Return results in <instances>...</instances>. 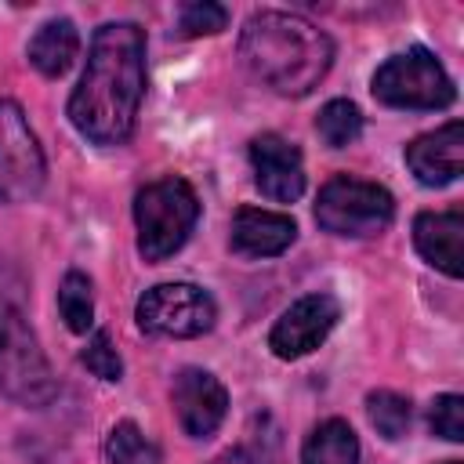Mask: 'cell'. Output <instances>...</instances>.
I'll list each match as a JSON object with an SVG mask.
<instances>
[{
  "mask_svg": "<svg viewBox=\"0 0 464 464\" xmlns=\"http://www.w3.org/2000/svg\"><path fill=\"white\" fill-rule=\"evenodd\" d=\"M442 464H460V460H442Z\"/></svg>",
  "mask_w": 464,
  "mask_h": 464,
  "instance_id": "25",
  "label": "cell"
},
{
  "mask_svg": "<svg viewBox=\"0 0 464 464\" xmlns=\"http://www.w3.org/2000/svg\"><path fill=\"white\" fill-rule=\"evenodd\" d=\"M80 51V33L69 18H54V22H44L36 29V36L29 40V62L44 72V76H62L72 58Z\"/></svg>",
  "mask_w": 464,
  "mask_h": 464,
  "instance_id": "15",
  "label": "cell"
},
{
  "mask_svg": "<svg viewBox=\"0 0 464 464\" xmlns=\"http://www.w3.org/2000/svg\"><path fill=\"white\" fill-rule=\"evenodd\" d=\"M294 239H297V225L286 214L239 207L232 218V250H239L243 257H276Z\"/></svg>",
  "mask_w": 464,
  "mask_h": 464,
  "instance_id": "14",
  "label": "cell"
},
{
  "mask_svg": "<svg viewBox=\"0 0 464 464\" xmlns=\"http://www.w3.org/2000/svg\"><path fill=\"white\" fill-rule=\"evenodd\" d=\"M417 254L446 272L450 279L464 276V214L460 210H424L413 218Z\"/></svg>",
  "mask_w": 464,
  "mask_h": 464,
  "instance_id": "13",
  "label": "cell"
},
{
  "mask_svg": "<svg viewBox=\"0 0 464 464\" xmlns=\"http://www.w3.org/2000/svg\"><path fill=\"white\" fill-rule=\"evenodd\" d=\"M80 362H83L94 377H102V381H120V373H123V362H120V355H116V348H112V341H109L105 330H98V334L87 341V348L80 352Z\"/></svg>",
  "mask_w": 464,
  "mask_h": 464,
  "instance_id": "22",
  "label": "cell"
},
{
  "mask_svg": "<svg viewBox=\"0 0 464 464\" xmlns=\"http://www.w3.org/2000/svg\"><path fill=\"white\" fill-rule=\"evenodd\" d=\"M199 199L185 178H160L149 181L134 196V225H138V250L145 261H163L185 246L188 232L196 228Z\"/></svg>",
  "mask_w": 464,
  "mask_h": 464,
  "instance_id": "3",
  "label": "cell"
},
{
  "mask_svg": "<svg viewBox=\"0 0 464 464\" xmlns=\"http://www.w3.org/2000/svg\"><path fill=\"white\" fill-rule=\"evenodd\" d=\"M315 130H319V138H323L330 149H344V145H352V141L362 134V112L355 109V102L334 98V102H326V105L319 109Z\"/></svg>",
  "mask_w": 464,
  "mask_h": 464,
  "instance_id": "17",
  "label": "cell"
},
{
  "mask_svg": "<svg viewBox=\"0 0 464 464\" xmlns=\"http://www.w3.org/2000/svg\"><path fill=\"white\" fill-rule=\"evenodd\" d=\"M109 464H163L160 450L138 431V424L120 420L109 435Z\"/></svg>",
  "mask_w": 464,
  "mask_h": 464,
  "instance_id": "19",
  "label": "cell"
},
{
  "mask_svg": "<svg viewBox=\"0 0 464 464\" xmlns=\"http://www.w3.org/2000/svg\"><path fill=\"white\" fill-rule=\"evenodd\" d=\"M210 464H257V460H254V457H250L243 446H236V450H225L221 457H214Z\"/></svg>",
  "mask_w": 464,
  "mask_h": 464,
  "instance_id": "24",
  "label": "cell"
},
{
  "mask_svg": "<svg viewBox=\"0 0 464 464\" xmlns=\"http://www.w3.org/2000/svg\"><path fill=\"white\" fill-rule=\"evenodd\" d=\"M225 25H228V11H225L221 4H210V0H203V4H185L181 14H178L181 36H214V33H221Z\"/></svg>",
  "mask_w": 464,
  "mask_h": 464,
  "instance_id": "21",
  "label": "cell"
},
{
  "mask_svg": "<svg viewBox=\"0 0 464 464\" xmlns=\"http://www.w3.org/2000/svg\"><path fill=\"white\" fill-rule=\"evenodd\" d=\"M395 199L384 185L337 174L319 188L315 221L334 236H377L392 225Z\"/></svg>",
  "mask_w": 464,
  "mask_h": 464,
  "instance_id": "5",
  "label": "cell"
},
{
  "mask_svg": "<svg viewBox=\"0 0 464 464\" xmlns=\"http://www.w3.org/2000/svg\"><path fill=\"white\" fill-rule=\"evenodd\" d=\"M170 399H174V413H178L185 435H192V439L214 435L218 424L228 413V392H225V384L214 373L196 370V366H185L174 377Z\"/></svg>",
  "mask_w": 464,
  "mask_h": 464,
  "instance_id": "10",
  "label": "cell"
},
{
  "mask_svg": "<svg viewBox=\"0 0 464 464\" xmlns=\"http://www.w3.org/2000/svg\"><path fill=\"white\" fill-rule=\"evenodd\" d=\"M373 98L392 109H446L457 87L431 51L410 47L373 72Z\"/></svg>",
  "mask_w": 464,
  "mask_h": 464,
  "instance_id": "6",
  "label": "cell"
},
{
  "mask_svg": "<svg viewBox=\"0 0 464 464\" xmlns=\"http://www.w3.org/2000/svg\"><path fill=\"white\" fill-rule=\"evenodd\" d=\"M366 413L384 439H399L410 428V399H402L399 392H373L366 399Z\"/></svg>",
  "mask_w": 464,
  "mask_h": 464,
  "instance_id": "20",
  "label": "cell"
},
{
  "mask_svg": "<svg viewBox=\"0 0 464 464\" xmlns=\"http://www.w3.org/2000/svg\"><path fill=\"white\" fill-rule=\"evenodd\" d=\"M134 319L145 334L160 337H199L214 326V297L192 283H160L138 297Z\"/></svg>",
  "mask_w": 464,
  "mask_h": 464,
  "instance_id": "8",
  "label": "cell"
},
{
  "mask_svg": "<svg viewBox=\"0 0 464 464\" xmlns=\"http://www.w3.org/2000/svg\"><path fill=\"white\" fill-rule=\"evenodd\" d=\"M58 312L72 334H87L94 323V297H91V279L83 272H65L58 286Z\"/></svg>",
  "mask_w": 464,
  "mask_h": 464,
  "instance_id": "18",
  "label": "cell"
},
{
  "mask_svg": "<svg viewBox=\"0 0 464 464\" xmlns=\"http://www.w3.org/2000/svg\"><path fill=\"white\" fill-rule=\"evenodd\" d=\"M428 420H431V431L435 435H442L450 442H460L464 439V399L460 395H439L431 402Z\"/></svg>",
  "mask_w": 464,
  "mask_h": 464,
  "instance_id": "23",
  "label": "cell"
},
{
  "mask_svg": "<svg viewBox=\"0 0 464 464\" xmlns=\"http://www.w3.org/2000/svg\"><path fill=\"white\" fill-rule=\"evenodd\" d=\"M47 163L18 102L0 98V199L25 203L44 188Z\"/></svg>",
  "mask_w": 464,
  "mask_h": 464,
  "instance_id": "7",
  "label": "cell"
},
{
  "mask_svg": "<svg viewBox=\"0 0 464 464\" xmlns=\"http://www.w3.org/2000/svg\"><path fill=\"white\" fill-rule=\"evenodd\" d=\"M250 167H254V185L261 188V196L276 203H294L304 192L301 152L279 134H257L250 141Z\"/></svg>",
  "mask_w": 464,
  "mask_h": 464,
  "instance_id": "11",
  "label": "cell"
},
{
  "mask_svg": "<svg viewBox=\"0 0 464 464\" xmlns=\"http://www.w3.org/2000/svg\"><path fill=\"white\" fill-rule=\"evenodd\" d=\"M301 464H359V439L344 420H323L312 428L301 450Z\"/></svg>",
  "mask_w": 464,
  "mask_h": 464,
  "instance_id": "16",
  "label": "cell"
},
{
  "mask_svg": "<svg viewBox=\"0 0 464 464\" xmlns=\"http://www.w3.org/2000/svg\"><path fill=\"white\" fill-rule=\"evenodd\" d=\"M239 54L254 80L286 98H301L312 87H319V80L334 65L330 36L290 11L250 14L239 33Z\"/></svg>",
  "mask_w": 464,
  "mask_h": 464,
  "instance_id": "2",
  "label": "cell"
},
{
  "mask_svg": "<svg viewBox=\"0 0 464 464\" xmlns=\"http://www.w3.org/2000/svg\"><path fill=\"white\" fill-rule=\"evenodd\" d=\"M145 94V33L134 22H109L94 33L87 69L69 98L72 127L94 145H123L134 134Z\"/></svg>",
  "mask_w": 464,
  "mask_h": 464,
  "instance_id": "1",
  "label": "cell"
},
{
  "mask_svg": "<svg viewBox=\"0 0 464 464\" xmlns=\"http://www.w3.org/2000/svg\"><path fill=\"white\" fill-rule=\"evenodd\" d=\"M0 392L22 406H47L58 395L47 355L14 308L0 312Z\"/></svg>",
  "mask_w": 464,
  "mask_h": 464,
  "instance_id": "4",
  "label": "cell"
},
{
  "mask_svg": "<svg viewBox=\"0 0 464 464\" xmlns=\"http://www.w3.org/2000/svg\"><path fill=\"white\" fill-rule=\"evenodd\" d=\"M337 319H341V304L334 294H308V297L294 301L276 319V326L268 334V348L279 359H301L326 341V334L337 326Z\"/></svg>",
  "mask_w": 464,
  "mask_h": 464,
  "instance_id": "9",
  "label": "cell"
},
{
  "mask_svg": "<svg viewBox=\"0 0 464 464\" xmlns=\"http://www.w3.org/2000/svg\"><path fill=\"white\" fill-rule=\"evenodd\" d=\"M406 167L428 188H442L464 170V123L450 120L431 134H420L406 145Z\"/></svg>",
  "mask_w": 464,
  "mask_h": 464,
  "instance_id": "12",
  "label": "cell"
}]
</instances>
